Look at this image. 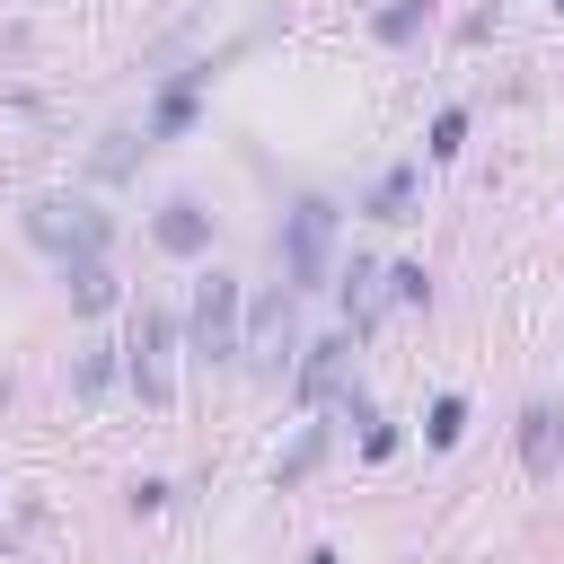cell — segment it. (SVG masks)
I'll list each match as a JSON object with an SVG mask.
<instances>
[{
    "mask_svg": "<svg viewBox=\"0 0 564 564\" xmlns=\"http://www.w3.org/2000/svg\"><path fill=\"white\" fill-rule=\"evenodd\" d=\"M26 238L53 247V256L70 264V256H97V247H106V212H97V203H62V194H44V203H26Z\"/></svg>",
    "mask_w": 564,
    "mask_h": 564,
    "instance_id": "6da1fadb",
    "label": "cell"
},
{
    "mask_svg": "<svg viewBox=\"0 0 564 564\" xmlns=\"http://www.w3.org/2000/svg\"><path fill=\"white\" fill-rule=\"evenodd\" d=\"M326 256H335V203H291L282 212V264H291V282L300 291H317L326 282Z\"/></svg>",
    "mask_w": 564,
    "mask_h": 564,
    "instance_id": "7a4b0ae2",
    "label": "cell"
},
{
    "mask_svg": "<svg viewBox=\"0 0 564 564\" xmlns=\"http://www.w3.org/2000/svg\"><path fill=\"white\" fill-rule=\"evenodd\" d=\"M238 308H247V291H238L229 273H212V282L194 291V352H203V361H238V335H247Z\"/></svg>",
    "mask_w": 564,
    "mask_h": 564,
    "instance_id": "3957f363",
    "label": "cell"
},
{
    "mask_svg": "<svg viewBox=\"0 0 564 564\" xmlns=\"http://www.w3.org/2000/svg\"><path fill=\"white\" fill-rule=\"evenodd\" d=\"M291 344H300V326H291V291L256 300V317H247V335H238V361H247V370H282Z\"/></svg>",
    "mask_w": 564,
    "mask_h": 564,
    "instance_id": "277c9868",
    "label": "cell"
},
{
    "mask_svg": "<svg viewBox=\"0 0 564 564\" xmlns=\"http://www.w3.org/2000/svg\"><path fill=\"white\" fill-rule=\"evenodd\" d=\"M132 388L141 405H167V317L141 308V335H132Z\"/></svg>",
    "mask_w": 564,
    "mask_h": 564,
    "instance_id": "5b68a950",
    "label": "cell"
},
{
    "mask_svg": "<svg viewBox=\"0 0 564 564\" xmlns=\"http://www.w3.org/2000/svg\"><path fill=\"white\" fill-rule=\"evenodd\" d=\"M520 458H529V476H555V467H564V405L538 397V405L520 414Z\"/></svg>",
    "mask_w": 564,
    "mask_h": 564,
    "instance_id": "8992f818",
    "label": "cell"
},
{
    "mask_svg": "<svg viewBox=\"0 0 564 564\" xmlns=\"http://www.w3.org/2000/svg\"><path fill=\"white\" fill-rule=\"evenodd\" d=\"M150 229H159V247H167V256H203V247H212V212H203L194 194L159 203V220H150Z\"/></svg>",
    "mask_w": 564,
    "mask_h": 564,
    "instance_id": "52a82bcc",
    "label": "cell"
},
{
    "mask_svg": "<svg viewBox=\"0 0 564 564\" xmlns=\"http://www.w3.org/2000/svg\"><path fill=\"white\" fill-rule=\"evenodd\" d=\"M344 370H352V335H326V344H308V361H300V397H308V405L344 397Z\"/></svg>",
    "mask_w": 564,
    "mask_h": 564,
    "instance_id": "ba28073f",
    "label": "cell"
},
{
    "mask_svg": "<svg viewBox=\"0 0 564 564\" xmlns=\"http://www.w3.org/2000/svg\"><path fill=\"white\" fill-rule=\"evenodd\" d=\"M62 282H70V308H115V273H106V256H70L62 264Z\"/></svg>",
    "mask_w": 564,
    "mask_h": 564,
    "instance_id": "9c48e42d",
    "label": "cell"
},
{
    "mask_svg": "<svg viewBox=\"0 0 564 564\" xmlns=\"http://www.w3.org/2000/svg\"><path fill=\"white\" fill-rule=\"evenodd\" d=\"M379 282H388V273H370V264H352V282H344V317H352V335H370V326H379V300H388Z\"/></svg>",
    "mask_w": 564,
    "mask_h": 564,
    "instance_id": "30bf717a",
    "label": "cell"
},
{
    "mask_svg": "<svg viewBox=\"0 0 564 564\" xmlns=\"http://www.w3.org/2000/svg\"><path fill=\"white\" fill-rule=\"evenodd\" d=\"M185 123H194V79H176V88L150 106V141H176Z\"/></svg>",
    "mask_w": 564,
    "mask_h": 564,
    "instance_id": "8fae6325",
    "label": "cell"
},
{
    "mask_svg": "<svg viewBox=\"0 0 564 564\" xmlns=\"http://www.w3.org/2000/svg\"><path fill=\"white\" fill-rule=\"evenodd\" d=\"M423 18H432V9H423V0H388V9H379V18H370V26H379V35H388V44H414V35H423Z\"/></svg>",
    "mask_w": 564,
    "mask_h": 564,
    "instance_id": "7c38bea8",
    "label": "cell"
},
{
    "mask_svg": "<svg viewBox=\"0 0 564 564\" xmlns=\"http://www.w3.org/2000/svg\"><path fill=\"white\" fill-rule=\"evenodd\" d=\"M405 203H414V167H388L370 194V220H405Z\"/></svg>",
    "mask_w": 564,
    "mask_h": 564,
    "instance_id": "4fadbf2b",
    "label": "cell"
},
{
    "mask_svg": "<svg viewBox=\"0 0 564 564\" xmlns=\"http://www.w3.org/2000/svg\"><path fill=\"white\" fill-rule=\"evenodd\" d=\"M458 141H467V115H458V106H449V115H441V123H432V141H423V150H432V159H458Z\"/></svg>",
    "mask_w": 564,
    "mask_h": 564,
    "instance_id": "5bb4252c",
    "label": "cell"
},
{
    "mask_svg": "<svg viewBox=\"0 0 564 564\" xmlns=\"http://www.w3.org/2000/svg\"><path fill=\"white\" fill-rule=\"evenodd\" d=\"M388 300H405V308H414V300H432V282H423V264H388Z\"/></svg>",
    "mask_w": 564,
    "mask_h": 564,
    "instance_id": "9a60e30c",
    "label": "cell"
},
{
    "mask_svg": "<svg viewBox=\"0 0 564 564\" xmlns=\"http://www.w3.org/2000/svg\"><path fill=\"white\" fill-rule=\"evenodd\" d=\"M458 432H467V405H458V397H441V405H432V449H449Z\"/></svg>",
    "mask_w": 564,
    "mask_h": 564,
    "instance_id": "2e32d148",
    "label": "cell"
},
{
    "mask_svg": "<svg viewBox=\"0 0 564 564\" xmlns=\"http://www.w3.org/2000/svg\"><path fill=\"white\" fill-rule=\"evenodd\" d=\"M106 379H115V344H88L79 352V388H106Z\"/></svg>",
    "mask_w": 564,
    "mask_h": 564,
    "instance_id": "e0dca14e",
    "label": "cell"
},
{
    "mask_svg": "<svg viewBox=\"0 0 564 564\" xmlns=\"http://www.w3.org/2000/svg\"><path fill=\"white\" fill-rule=\"evenodd\" d=\"M308 564H335V555H326V546H317V555H308Z\"/></svg>",
    "mask_w": 564,
    "mask_h": 564,
    "instance_id": "ac0fdd59",
    "label": "cell"
}]
</instances>
